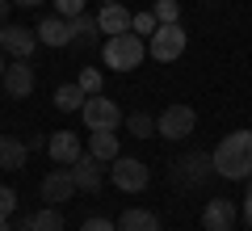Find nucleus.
<instances>
[{
	"label": "nucleus",
	"mask_w": 252,
	"mask_h": 231,
	"mask_svg": "<svg viewBox=\"0 0 252 231\" xmlns=\"http://www.w3.org/2000/svg\"><path fill=\"white\" fill-rule=\"evenodd\" d=\"M210 160H215V177L248 181V177H252V131H231V134H223V143L210 151Z\"/></svg>",
	"instance_id": "nucleus-1"
},
{
	"label": "nucleus",
	"mask_w": 252,
	"mask_h": 231,
	"mask_svg": "<svg viewBox=\"0 0 252 231\" xmlns=\"http://www.w3.org/2000/svg\"><path fill=\"white\" fill-rule=\"evenodd\" d=\"M101 59H105V67H114V71H135L139 63L147 59V42L139 34H109L105 38V46H101Z\"/></svg>",
	"instance_id": "nucleus-2"
},
{
	"label": "nucleus",
	"mask_w": 252,
	"mask_h": 231,
	"mask_svg": "<svg viewBox=\"0 0 252 231\" xmlns=\"http://www.w3.org/2000/svg\"><path fill=\"white\" fill-rule=\"evenodd\" d=\"M185 42H189L185 26H181V21H168V26H156V34L147 38V55H152L156 63H172V59L185 55Z\"/></svg>",
	"instance_id": "nucleus-3"
},
{
	"label": "nucleus",
	"mask_w": 252,
	"mask_h": 231,
	"mask_svg": "<svg viewBox=\"0 0 252 231\" xmlns=\"http://www.w3.org/2000/svg\"><path fill=\"white\" fill-rule=\"evenodd\" d=\"M193 126H198V114H193V105H185V101H172V105L156 118V134H160V139H168V143L189 139V134H193Z\"/></svg>",
	"instance_id": "nucleus-4"
},
{
	"label": "nucleus",
	"mask_w": 252,
	"mask_h": 231,
	"mask_svg": "<svg viewBox=\"0 0 252 231\" xmlns=\"http://www.w3.org/2000/svg\"><path fill=\"white\" fill-rule=\"evenodd\" d=\"M109 181H114L122 194H143L147 181H152V172H147V164L139 160V156H118V160H109Z\"/></svg>",
	"instance_id": "nucleus-5"
},
{
	"label": "nucleus",
	"mask_w": 252,
	"mask_h": 231,
	"mask_svg": "<svg viewBox=\"0 0 252 231\" xmlns=\"http://www.w3.org/2000/svg\"><path fill=\"white\" fill-rule=\"evenodd\" d=\"M80 118H84L89 131H118V126H122V109H118V101H109L105 93H93V97L84 101Z\"/></svg>",
	"instance_id": "nucleus-6"
},
{
	"label": "nucleus",
	"mask_w": 252,
	"mask_h": 231,
	"mask_svg": "<svg viewBox=\"0 0 252 231\" xmlns=\"http://www.w3.org/2000/svg\"><path fill=\"white\" fill-rule=\"evenodd\" d=\"M38 194H42V202H46V206H63V202H72V194H80V189H76L72 168H67V164H55V168L42 177Z\"/></svg>",
	"instance_id": "nucleus-7"
},
{
	"label": "nucleus",
	"mask_w": 252,
	"mask_h": 231,
	"mask_svg": "<svg viewBox=\"0 0 252 231\" xmlns=\"http://www.w3.org/2000/svg\"><path fill=\"white\" fill-rule=\"evenodd\" d=\"M38 46H42V42H38L34 30L13 26V21H4V26H0V51H4V55H13V59H30Z\"/></svg>",
	"instance_id": "nucleus-8"
},
{
	"label": "nucleus",
	"mask_w": 252,
	"mask_h": 231,
	"mask_svg": "<svg viewBox=\"0 0 252 231\" xmlns=\"http://www.w3.org/2000/svg\"><path fill=\"white\" fill-rule=\"evenodd\" d=\"M172 177H177L181 185H206V181L215 177V160L202 156V151H189V156H181V160L172 164Z\"/></svg>",
	"instance_id": "nucleus-9"
},
{
	"label": "nucleus",
	"mask_w": 252,
	"mask_h": 231,
	"mask_svg": "<svg viewBox=\"0 0 252 231\" xmlns=\"http://www.w3.org/2000/svg\"><path fill=\"white\" fill-rule=\"evenodd\" d=\"M0 84H4V93H9V97L26 101L30 93H34L38 76H34V67H30V59H13L9 67H4V76H0Z\"/></svg>",
	"instance_id": "nucleus-10"
},
{
	"label": "nucleus",
	"mask_w": 252,
	"mask_h": 231,
	"mask_svg": "<svg viewBox=\"0 0 252 231\" xmlns=\"http://www.w3.org/2000/svg\"><path fill=\"white\" fill-rule=\"evenodd\" d=\"M46 156H51L55 164H76V160L84 156L80 134H76V131H55V134H46Z\"/></svg>",
	"instance_id": "nucleus-11"
},
{
	"label": "nucleus",
	"mask_w": 252,
	"mask_h": 231,
	"mask_svg": "<svg viewBox=\"0 0 252 231\" xmlns=\"http://www.w3.org/2000/svg\"><path fill=\"white\" fill-rule=\"evenodd\" d=\"M67 168H72V181H76L80 194H97V189L105 185V168H101V160H97V156H89V151H84L76 164H67Z\"/></svg>",
	"instance_id": "nucleus-12"
},
{
	"label": "nucleus",
	"mask_w": 252,
	"mask_h": 231,
	"mask_svg": "<svg viewBox=\"0 0 252 231\" xmlns=\"http://www.w3.org/2000/svg\"><path fill=\"white\" fill-rule=\"evenodd\" d=\"M34 34H38V42H42V46H55V51H59V46H72V42H76V38H72V21L59 17V13L42 17V21L34 26Z\"/></svg>",
	"instance_id": "nucleus-13"
},
{
	"label": "nucleus",
	"mask_w": 252,
	"mask_h": 231,
	"mask_svg": "<svg viewBox=\"0 0 252 231\" xmlns=\"http://www.w3.org/2000/svg\"><path fill=\"white\" fill-rule=\"evenodd\" d=\"M235 219H240V206L227 202V198H210L206 210H202V227L206 231H231Z\"/></svg>",
	"instance_id": "nucleus-14"
},
{
	"label": "nucleus",
	"mask_w": 252,
	"mask_h": 231,
	"mask_svg": "<svg viewBox=\"0 0 252 231\" xmlns=\"http://www.w3.org/2000/svg\"><path fill=\"white\" fill-rule=\"evenodd\" d=\"M118 231H160V214L147 210V206H130L118 219Z\"/></svg>",
	"instance_id": "nucleus-15"
},
{
	"label": "nucleus",
	"mask_w": 252,
	"mask_h": 231,
	"mask_svg": "<svg viewBox=\"0 0 252 231\" xmlns=\"http://www.w3.org/2000/svg\"><path fill=\"white\" fill-rule=\"evenodd\" d=\"M97 30L101 34H126L130 30V13L122 9V4H101V13H97Z\"/></svg>",
	"instance_id": "nucleus-16"
},
{
	"label": "nucleus",
	"mask_w": 252,
	"mask_h": 231,
	"mask_svg": "<svg viewBox=\"0 0 252 231\" xmlns=\"http://www.w3.org/2000/svg\"><path fill=\"white\" fill-rule=\"evenodd\" d=\"M26 156H30V147H26L21 139H13V134H0V168H4V172L26 168Z\"/></svg>",
	"instance_id": "nucleus-17"
},
{
	"label": "nucleus",
	"mask_w": 252,
	"mask_h": 231,
	"mask_svg": "<svg viewBox=\"0 0 252 231\" xmlns=\"http://www.w3.org/2000/svg\"><path fill=\"white\" fill-rule=\"evenodd\" d=\"M89 156H97L101 164L118 160V156H122V151H118V131H93V139H89Z\"/></svg>",
	"instance_id": "nucleus-18"
},
{
	"label": "nucleus",
	"mask_w": 252,
	"mask_h": 231,
	"mask_svg": "<svg viewBox=\"0 0 252 231\" xmlns=\"http://www.w3.org/2000/svg\"><path fill=\"white\" fill-rule=\"evenodd\" d=\"M84 89L80 84H59V89H55V109H59V114H80L84 109Z\"/></svg>",
	"instance_id": "nucleus-19"
},
{
	"label": "nucleus",
	"mask_w": 252,
	"mask_h": 231,
	"mask_svg": "<svg viewBox=\"0 0 252 231\" xmlns=\"http://www.w3.org/2000/svg\"><path fill=\"white\" fill-rule=\"evenodd\" d=\"M93 34H101V30H97V17H93L89 9H84V13H76V17H72V38H76V42H72V46L93 42Z\"/></svg>",
	"instance_id": "nucleus-20"
},
{
	"label": "nucleus",
	"mask_w": 252,
	"mask_h": 231,
	"mask_svg": "<svg viewBox=\"0 0 252 231\" xmlns=\"http://www.w3.org/2000/svg\"><path fill=\"white\" fill-rule=\"evenodd\" d=\"M30 231H63V214L59 206H42L30 214Z\"/></svg>",
	"instance_id": "nucleus-21"
},
{
	"label": "nucleus",
	"mask_w": 252,
	"mask_h": 231,
	"mask_svg": "<svg viewBox=\"0 0 252 231\" xmlns=\"http://www.w3.org/2000/svg\"><path fill=\"white\" fill-rule=\"evenodd\" d=\"M126 134H130V139H152V134H156V118L143 114V109L130 114V118H126Z\"/></svg>",
	"instance_id": "nucleus-22"
},
{
	"label": "nucleus",
	"mask_w": 252,
	"mask_h": 231,
	"mask_svg": "<svg viewBox=\"0 0 252 231\" xmlns=\"http://www.w3.org/2000/svg\"><path fill=\"white\" fill-rule=\"evenodd\" d=\"M156 26H160V21H156V13H152V9H147V13H130V34L152 38V34H156Z\"/></svg>",
	"instance_id": "nucleus-23"
},
{
	"label": "nucleus",
	"mask_w": 252,
	"mask_h": 231,
	"mask_svg": "<svg viewBox=\"0 0 252 231\" xmlns=\"http://www.w3.org/2000/svg\"><path fill=\"white\" fill-rule=\"evenodd\" d=\"M152 13H156V21H160V26H168V21H181V0H156Z\"/></svg>",
	"instance_id": "nucleus-24"
},
{
	"label": "nucleus",
	"mask_w": 252,
	"mask_h": 231,
	"mask_svg": "<svg viewBox=\"0 0 252 231\" xmlns=\"http://www.w3.org/2000/svg\"><path fill=\"white\" fill-rule=\"evenodd\" d=\"M76 84L84 89V97H93V93H101V89H105V76H101L97 67H80V80H76Z\"/></svg>",
	"instance_id": "nucleus-25"
},
{
	"label": "nucleus",
	"mask_w": 252,
	"mask_h": 231,
	"mask_svg": "<svg viewBox=\"0 0 252 231\" xmlns=\"http://www.w3.org/2000/svg\"><path fill=\"white\" fill-rule=\"evenodd\" d=\"M13 210H17V194H13L9 185H0V223H9Z\"/></svg>",
	"instance_id": "nucleus-26"
},
{
	"label": "nucleus",
	"mask_w": 252,
	"mask_h": 231,
	"mask_svg": "<svg viewBox=\"0 0 252 231\" xmlns=\"http://www.w3.org/2000/svg\"><path fill=\"white\" fill-rule=\"evenodd\" d=\"M51 4H55V13H59V17L72 21L76 13H84V4H89V0H51Z\"/></svg>",
	"instance_id": "nucleus-27"
},
{
	"label": "nucleus",
	"mask_w": 252,
	"mask_h": 231,
	"mask_svg": "<svg viewBox=\"0 0 252 231\" xmlns=\"http://www.w3.org/2000/svg\"><path fill=\"white\" fill-rule=\"evenodd\" d=\"M80 231H118V223H114V219H101V214H93V219L80 223Z\"/></svg>",
	"instance_id": "nucleus-28"
},
{
	"label": "nucleus",
	"mask_w": 252,
	"mask_h": 231,
	"mask_svg": "<svg viewBox=\"0 0 252 231\" xmlns=\"http://www.w3.org/2000/svg\"><path fill=\"white\" fill-rule=\"evenodd\" d=\"M240 214H244V223H248V231H252V189H248V198L240 202Z\"/></svg>",
	"instance_id": "nucleus-29"
},
{
	"label": "nucleus",
	"mask_w": 252,
	"mask_h": 231,
	"mask_svg": "<svg viewBox=\"0 0 252 231\" xmlns=\"http://www.w3.org/2000/svg\"><path fill=\"white\" fill-rule=\"evenodd\" d=\"M26 147H30V151H46V134H30Z\"/></svg>",
	"instance_id": "nucleus-30"
},
{
	"label": "nucleus",
	"mask_w": 252,
	"mask_h": 231,
	"mask_svg": "<svg viewBox=\"0 0 252 231\" xmlns=\"http://www.w3.org/2000/svg\"><path fill=\"white\" fill-rule=\"evenodd\" d=\"M9 9H13V0H0V26L9 21Z\"/></svg>",
	"instance_id": "nucleus-31"
},
{
	"label": "nucleus",
	"mask_w": 252,
	"mask_h": 231,
	"mask_svg": "<svg viewBox=\"0 0 252 231\" xmlns=\"http://www.w3.org/2000/svg\"><path fill=\"white\" fill-rule=\"evenodd\" d=\"M13 4H21V9H34V4H42V0H13Z\"/></svg>",
	"instance_id": "nucleus-32"
},
{
	"label": "nucleus",
	"mask_w": 252,
	"mask_h": 231,
	"mask_svg": "<svg viewBox=\"0 0 252 231\" xmlns=\"http://www.w3.org/2000/svg\"><path fill=\"white\" fill-rule=\"evenodd\" d=\"M4 67H9V63H4V51H0V76H4Z\"/></svg>",
	"instance_id": "nucleus-33"
},
{
	"label": "nucleus",
	"mask_w": 252,
	"mask_h": 231,
	"mask_svg": "<svg viewBox=\"0 0 252 231\" xmlns=\"http://www.w3.org/2000/svg\"><path fill=\"white\" fill-rule=\"evenodd\" d=\"M105 4H122V0H105Z\"/></svg>",
	"instance_id": "nucleus-34"
},
{
	"label": "nucleus",
	"mask_w": 252,
	"mask_h": 231,
	"mask_svg": "<svg viewBox=\"0 0 252 231\" xmlns=\"http://www.w3.org/2000/svg\"><path fill=\"white\" fill-rule=\"evenodd\" d=\"M17 231H30V223H26V227H17Z\"/></svg>",
	"instance_id": "nucleus-35"
},
{
	"label": "nucleus",
	"mask_w": 252,
	"mask_h": 231,
	"mask_svg": "<svg viewBox=\"0 0 252 231\" xmlns=\"http://www.w3.org/2000/svg\"><path fill=\"white\" fill-rule=\"evenodd\" d=\"M231 231H235V227H231Z\"/></svg>",
	"instance_id": "nucleus-36"
},
{
	"label": "nucleus",
	"mask_w": 252,
	"mask_h": 231,
	"mask_svg": "<svg viewBox=\"0 0 252 231\" xmlns=\"http://www.w3.org/2000/svg\"><path fill=\"white\" fill-rule=\"evenodd\" d=\"M248 181H252V177H248Z\"/></svg>",
	"instance_id": "nucleus-37"
}]
</instances>
